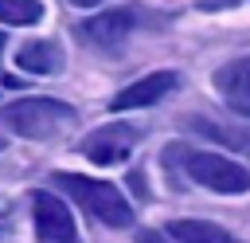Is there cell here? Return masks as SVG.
Listing matches in <instances>:
<instances>
[{"label":"cell","mask_w":250,"mask_h":243,"mask_svg":"<svg viewBox=\"0 0 250 243\" xmlns=\"http://www.w3.org/2000/svg\"><path fill=\"white\" fill-rule=\"evenodd\" d=\"M51 180H55L86 216L102 219L105 227H129V223H133L129 200H125L121 188H113L109 180H94V176H82V172H55Z\"/></svg>","instance_id":"1"},{"label":"cell","mask_w":250,"mask_h":243,"mask_svg":"<svg viewBox=\"0 0 250 243\" xmlns=\"http://www.w3.org/2000/svg\"><path fill=\"white\" fill-rule=\"evenodd\" d=\"M74 118H78L74 106L59 102V98H20L0 110V122L31 141H47V137L62 133L66 125H74Z\"/></svg>","instance_id":"2"},{"label":"cell","mask_w":250,"mask_h":243,"mask_svg":"<svg viewBox=\"0 0 250 243\" xmlns=\"http://www.w3.org/2000/svg\"><path fill=\"white\" fill-rule=\"evenodd\" d=\"M172 157H180L184 161V172L195 180V184H203V188H211V192H246L250 188V172L238 165V161H230V157H219V153H203V149H168Z\"/></svg>","instance_id":"3"},{"label":"cell","mask_w":250,"mask_h":243,"mask_svg":"<svg viewBox=\"0 0 250 243\" xmlns=\"http://www.w3.org/2000/svg\"><path fill=\"white\" fill-rule=\"evenodd\" d=\"M31 216H35V235L39 243H78V227L70 208L51 196V192H31Z\"/></svg>","instance_id":"4"},{"label":"cell","mask_w":250,"mask_h":243,"mask_svg":"<svg viewBox=\"0 0 250 243\" xmlns=\"http://www.w3.org/2000/svg\"><path fill=\"white\" fill-rule=\"evenodd\" d=\"M137 141H141V129H137V125H129V122H113V125L94 129L78 149H82V157H90L94 165H117V161H125V157L133 153Z\"/></svg>","instance_id":"5"},{"label":"cell","mask_w":250,"mask_h":243,"mask_svg":"<svg viewBox=\"0 0 250 243\" xmlns=\"http://www.w3.org/2000/svg\"><path fill=\"white\" fill-rule=\"evenodd\" d=\"M172 86H176V71H152V74L129 82L121 94H113L109 110H141V106H152V102H160Z\"/></svg>","instance_id":"6"},{"label":"cell","mask_w":250,"mask_h":243,"mask_svg":"<svg viewBox=\"0 0 250 243\" xmlns=\"http://www.w3.org/2000/svg\"><path fill=\"white\" fill-rule=\"evenodd\" d=\"M133 24H137V16H133V8H109V12H98V16H90L78 31L94 43V47H117L129 31H133Z\"/></svg>","instance_id":"7"},{"label":"cell","mask_w":250,"mask_h":243,"mask_svg":"<svg viewBox=\"0 0 250 243\" xmlns=\"http://www.w3.org/2000/svg\"><path fill=\"white\" fill-rule=\"evenodd\" d=\"M215 90L223 94V102L234 114L250 118V63L246 59H234V63L219 67L215 71Z\"/></svg>","instance_id":"8"},{"label":"cell","mask_w":250,"mask_h":243,"mask_svg":"<svg viewBox=\"0 0 250 243\" xmlns=\"http://www.w3.org/2000/svg\"><path fill=\"white\" fill-rule=\"evenodd\" d=\"M16 67L31 71V74H55V71H62V47L51 39H31L16 51Z\"/></svg>","instance_id":"9"},{"label":"cell","mask_w":250,"mask_h":243,"mask_svg":"<svg viewBox=\"0 0 250 243\" xmlns=\"http://www.w3.org/2000/svg\"><path fill=\"white\" fill-rule=\"evenodd\" d=\"M168 235L176 243H238L227 227H219L211 219H172L168 223Z\"/></svg>","instance_id":"10"},{"label":"cell","mask_w":250,"mask_h":243,"mask_svg":"<svg viewBox=\"0 0 250 243\" xmlns=\"http://www.w3.org/2000/svg\"><path fill=\"white\" fill-rule=\"evenodd\" d=\"M39 16H43L39 0H0V24L23 27V24H39Z\"/></svg>","instance_id":"11"},{"label":"cell","mask_w":250,"mask_h":243,"mask_svg":"<svg viewBox=\"0 0 250 243\" xmlns=\"http://www.w3.org/2000/svg\"><path fill=\"white\" fill-rule=\"evenodd\" d=\"M191 129H199L203 137H215V141H227V145H234V149H250V133H242V129H230V125H219V122H207V118H195V122H191Z\"/></svg>","instance_id":"12"},{"label":"cell","mask_w":250,"mask_h":243,"mask_svg":"<svg viewBox=\"0 0 250 243\" xmlns=\"http://www.w3.org/2000/svg\"><path fill=\"white\" fill-rule=\"evenodd\" d=\"M137 243H168V239H164V235H156V231H141V235H137Z\"/></svg>","instance_id":"13"},{"label":"cell","mask_w":250,"mask_h":243,"mask_svg":"<svg viewBox=\"0 0 250 243\" xmlns=\"http://www.w3.org/2000/svg\"><path fill=\"white\" fill-rule=\"evenodd\" d=\"M70 4H74V8H98L102 0H70Z\"/></svg>","instance_id":"14"},{"label":"cell","mask_w":250,"mask_h":243,"mask_svg":"<svg viewBox=\"0 0 250 243\" xmlns=\"http://www.w3.org/2000/svg\"><path fill=\"white\" fill-rule=\"evenodd\" d=\"M4 231H8V216H0V235H4Z\"/></svg>","instance_id":"15"},{"label":"cell","mask_w":250,"mask_h":243,"mask_svg":"<svg viewBox=\"0 0 250 243\" xmlns=\"http://www.w3.org/2000/svg\"><path fill=\"white\" fill-rule=\"evenodd\" d=\"M0 149H4V141H0Z\"/></svg>","instance_id":"16"}]
</instances>
